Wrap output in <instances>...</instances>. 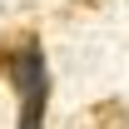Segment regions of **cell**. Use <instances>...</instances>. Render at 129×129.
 <instances>
[{"label":"cell","instance_id":"obj_1","mask_svg":"<svg viewBox=\"0 0 129 129\" xmlns=\"http://www.w3.org/2000/svg\"><path fill=\"white\" fill-rule=\"evenodd\" d=\"M5 70L15 80V94H20V124L15 129H45V99H50V70H45V55L35 40L5 55Z\"/></svg>","mask_w":129,"mask_h":129}]
</instances>
